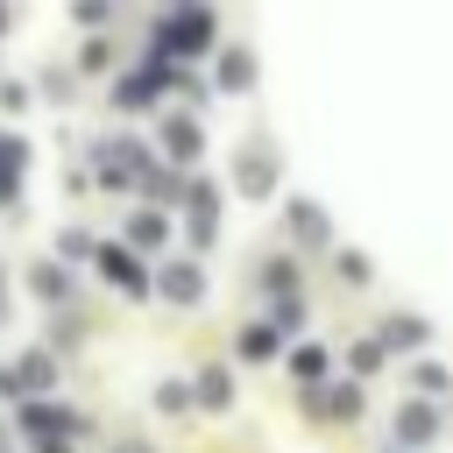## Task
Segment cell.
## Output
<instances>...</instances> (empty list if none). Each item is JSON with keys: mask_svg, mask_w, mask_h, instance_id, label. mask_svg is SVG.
<instances>
[{"mask_svg": "<svg viewBox=\"0 0 453 453\" xmlns=\"http://www.w3.org/2000/svg\"><path fill=\"white\" fill-rule=\"evenodd\" d=\"M57 248H64V262H85V255H92V241H85L78 226H64V234H57Z\"/></svg>", "mask_w": 453, "mask_h": 453, "instance_id": "15", "label": "cell"}, {"mask_svg": "<svg viewBox=\"0 0 453 453\" xmlns=\"http://www.w3.org/2000/svg\"><path fill=\"white\" fill-rule=\"evenodd\" d=\"M71 14H78V21H92V28H99V21H106V14H113V0H71Z\"/></svg>", "mask_w": 453, "mask_h": 453, "instance_id": "18", "label": "cell"}, {"mask_svg": "<svg viewBox=\"0 0 453 453\" xmlns=\"http://www.w3.org/2000/svg\"><path fill=\"white\" fill-rule=\"evenodd\" d=\"M432 439V411H403V446H425Z\"/></svg>", "mask_w": 453, "mask_h": 453, "instance_id": "13", "label": "cell"}, {"mask_svg": "<svg viewBox=\"0 0 453 453\" xmlns=\"http://www.w3.org/2000/svg\"><path fill=\"white\" fill-rule=\"evenodd\" d=\"M99 269H106L120 290H149V276H142V262H134L127 248H99Z\"/></svg>", "mask_w": 453, "mask_h": 453, "instance_id": "5", "label": "cell"}, {"mask_svg": "<svg viewBox=\"0 0 453 453\" xmlns=\"http://www.w3.org/2000/svg\"><path fill=\"white\" fill-rule=\"evenodd\" d=\"M0 170H28V142H14L7 127H0Z\"/></svg>", "mask_w": 453, "mask_h": 453, "instance_id": "14", "label": "cell"}, {"mask_svg": "<svg viewBox=\"0 0 453 453\" xmlns=\"http://www.w3.org/2000/svg\"><path fill=\"white\" fill-rule=\"evenodd\" d=\"M205 42H212V14H205V7L163 21V35H156V50H205Z\"/></svg>", "mask_w": 453, "mask_h": 453, "instance_id": "1", "label": "cell"}, {"mask_svg": "<svg viewBox=\"0 0 453 453\" xmlns=\"http://www.w3.org/2000/svg\"><path fill=\"white\" fill-rule=\"evenodd\" d=\"M21 425H28V439H57V432H71L78 418H71V411H57V403H28V411H21Z\"/></svg>", "mask_w": 453, "mask_h": 453, "instance_id": "6", "label": "cell"}, {"mask_svg": "<svg viewBox=\"0 0 453 453\" xmlns=\"http://www.w3.org/2000/svg\"><path fill=\"white\" fill-rule=\"evenodd\" d=\"M0 35H7V0H0Z\"/></svg>", "mask_w": 453, "mask_h": 453, "instance_id": "22", "label": "cell"}, {"mask_svg": "<svg viewBox=\"0 0 453 453\" xmlns=\"http://www.w3.org/2000/svg\"><path fill=\"white\" fill-rule=\"evenodd\" d=\"M198 396H205V403H212V411H219V403H226V396H234V382H226V375H219V368H205V375H198Z\"/></svg>", "mask_w": 453, "mask_h": 453, "instance_id": "11", "label": "cell"}, {"mask_svg": "<svg viewBox=\"0 0 453 453\" xmlns=\"http://www.w3.org/2000/svg\"><path fill=\"white\" fill-rule=\"evenodd\" d=\"M149 99H156V71H127L113 85V106H149Z\"/></svg>", "mask_w": 453, "mask_h": 453, "instance_id": "7", "label": "cell"}, {"mask_svg": "<svg viewBox=\"0 0 453 453\" xmlns=\"http://www.w3.org/2000/svg\"><path fill=\"white\" fill-rule=\"evenodd\" d=\"M120 453H149V446H120Z\"/></svg>", "mask_w": 453, "mask_h": 453, "instance_id": "23", "label": "cell"}, {"mask_svg": "<svg viewBox=\"0 0 453 453\" xmlns=\"http://www.w3.org/2000/svg\"><path fill=\"white\" fill-rule=\"evenodd\" d=\"M50 375H57L50 354H14V361L0 368V389H7V396H28V389H50Z\"/></svg>", "mask_w": 453, "mask_h": 453, "instance_id": "2", "label": "cell"}, {"mask_svg": "<svg viewBox=\"0 0 453 453\" xmlns=\"http://www.w3.org/2000/svg\"><path fill=\"white\" fill-rule=\"evenodd\" d=\"M163 297H170V304H198V297H205V276H198L191 262H170V269H163Z\"/></svg>", "mask_w": 453, "mask_h": 453, "instance_id": "3", "label": "cell"}, {"mask_svg": "<svg viewBox=\"0 0 453 453\" xmlns=\"http://www.w3.org/2000/svg\"><path fill=\"white\" fill-rule=\"evenodd\" d=\"M28 283H35L42 297H64V269H50V262H35V269H28Z\"/></svg>", "mask_w": 453, "mask_h": 453, "instance_id": "12", "label": "cell"}, {"mask_svg": "<svg viewBox=\"0 0 453 453\" xmlns=\"http://www.w3.org/2000/svg\"><path fill=\"white\" fill-rule=\"evenodd\" d=\"M163 149H170L177 163H191V156H198V120H191V113H170V120H163Z\"/></svg>", "mask_w": 453, "mask_h": 453, "instance_id": "4", "label": "cell"}, {"mask_svg": "<svg viewBox=\"0 0 453 453\" xmlns=\"http://www.w3.org/2000/svg\"><path fill=\"white\" fill-rule=\"evenodd\" d=\"M269 347H276V333H269V326H248V333H241V354H255V361H262Z\"/></svg>", "mask_w": 453, "mask_h": 453, "instance_id": "16", "label": "cell"}, {"mask_svg": "<svg viewBox=\"0 0 453 453\" xmlns=\"http://www.w3.org/2000/svg\"><path fill=\"white\" fill-rule=\"evenodd\" d=\"M127 241L134 248H163V212H134L127 219Z\"/></svg>", "mask_w": 453, "mask_h": 453, "instance_id": "10", "label": "cell"}, {"mask_svg": "<svg viewBox=\"0 0 453 453\" xmlns=\"http://www.w3.org/2000/svg\"><path fill=\"white\" fill-rule=\"evenodd\" d=\"M290 226H297V234H304V241H319V234H326V226H319V212H311V205H297V212H290Z\"/></svg>", "mask_w": 453, "mask_h": 453, "instance_id": "19", "label": "cell"}, {"mask_svg": "<svg viewBox=\"0 0 453 453\" xmlns=\"http://www.w3.org/2000/svg\"><path fill=\"white\" fill-rule=\"evenodd\" d=\"M269 184H276V170H269V156H255V149H248V156H241V191H255V198H262Z\"/></svg>", "mask_w": 453, "mask_h": 453, "instance_id": "9", "label": "cell"}, {"mask_svg": "<svg viewBox=\"0 0 453 453\" xmlns=\"http://www.w3.org/2000/svg\"><path fill=\"white\" fill-rule=\"evenodd\" d=\"M0 106H7V113H21V106H28V85H14V78H7V85H0Z\"/></svg>", "mask_w": 453, "mask_h": 453, "instance_id": "21", "label": "cell"}, {"mask_svg": "<svg viewBox=\"0 0 453 453\" xmlns=\"http://www.w3.org/2000/svg\"><path fill=\"white\" fill-rule=\"evenodd\" d=\"M290 368L311 382V375H326V354H319V347H297V361H290Z\"/></svg>", "mask_w": 453, "mask_h": 453, "instance_id": "17", "label": "cell"}, {"mask_svg": "<svg viewBox=\"0 0 453 453\" xmlns=\"http://www.w3.org/2000/svg\"><path fill=\"white\" fill-rule=\"evenodd\" d=\"M156 403H163V411H184V403H191V389H184V382H163V389H156Z\"/></svg>", "mask_w": 453, "mask_h": 453, "instance_id": "20", "label": "cell"}, {"mask_svg": "<svg viewBox=\"0 0 453 453\" xmlns=\"http://www.w3.org/2000/svg\"><path fill=\"white\" fill-rule=\"evenodd\" d=\"M248 78H255V57H248V50H226V57H219V85H226V92H248Z\"/></svg>", "mask_w": 453, "mask_h": 453, "instance_id": "8", "label": "cell"}]
</instances>
